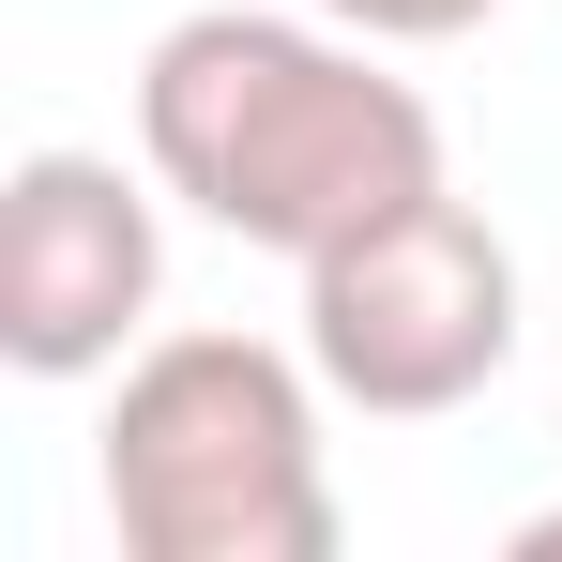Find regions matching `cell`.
<instances>
[{
	"mask_svg": "<svg viewBox=\"0 0 562 562\" xmlns=\"http://www.w3.org/2000/svg\"><path fill=\"white\" fill-rule=\"evenodd\" d=\"M335 380L274 335H153L106 395V532L122 562H335Z\"/></svg>",
	"mask_w": 562,
	"mask_h": 562,
	"instance_id": "cell-2",
	"label": "cell"
},
{
	"mask_svg": "<svg viewBox=\"0 0 562 562\" xmlns=\"http://www.w3.org/2000/svg\"><path fill=\"white\" fill-rule=\"evenodd\" d=\"M319 15H350V31H380V46H457V31H486L502 0H319Z\"/></svg>",
	"mask_w": 562,
	"mask_h": 562,
	"instance_id": "cell-5",
	"label": "cell"
},
{
	"mask_svg": "<svg viewBox=\"0 0 562 562\" xmlns=\"http://www.w3.org/2000/svg\"><path fill=\"white\" fill-rule=\"evenodd\" d=\"M168 289V183L153 153H15L0 168V366L15 380H122Z\"/></svg>",
	"mask_w": 562,
	"mask_h": 562,
	"instance_id": "cell-4",
	"label": "cell"
},
{
	"mask_svg": "<svg viewBox=\"0 0 562 562\" xmlns=\"http://www.w3.org/2000/svg\"><path fill=\"white\" fill-rule=\"evenodd\" d=\"M304 366L335 380V411H366V426L471 411L486 380L517 366V244L457 183L395 198L380 228L304 259Z\"/></svg>",
	"mask_w": 562,
	"mask_h": 562,
	"instance_id": "cell-3",
	"label": "cell"
},
{
	"mask_svg": "<svg viewBox=\"0 0 562 562\" xmlns=\"http://www.w3.org/2000/svg\"><path fill=\"white\" fill-rule=\"evenodd\" d=\"M517 562H562V502H548V517H517Z\"/></svg>",
	"mask_w": 562,
	"mask_h": 562,
	"instance_id": "cell-6",
	"label": "cell"
},
{
	"mask_svg": "<svg viewBox=\"0 0 562 562\" xmlns=\"http://www.w3.org/2000/svg\"><path fill=\"white\" fill-rule=\"evenodd\" d=\"M137 153L198 228L304 274L319 244H350L441 183V106L380 61V31L319 15V0L304 15L213 0L183 31H153V61H137Z\"/></svg>",
	"mask_w": 562,
	"mask_h": 562,
	"instance_id": "cell-1",
	"label": "cell"
}]
</instances>
